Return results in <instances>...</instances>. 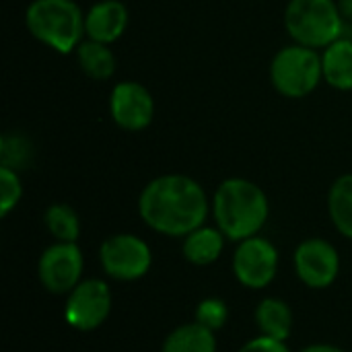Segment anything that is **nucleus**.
<instances>
[{
	"label": "nucleus",
	"instance_id": "7",
	"mask_svg": "<svg viewBox=\"0 0 352 352\" xmlns=\"http://www.w3.org/2000/svg\"><path fill=\"white\" fill-rule=\"evenodd\" d=\"M111 311V291L103 280H80L70 293L64 309L68 326L80 332L99 328Z\"/></svg>",
	"mask_w": 352,
	"mask_h": 352
},
{
	"label": "nucleus",
	"instance_id": "13",
	"mask_svg": "<svg viewBox=\"0 0 352 352\" xmlns=\"http://www.w3.org/2000/svg\"><path fill=\"white\" fill-rule=\"evenodd\" d=\"M324 80L338 89L352 91V39L338 37L322 52Z\"/></svg>",
	"mask_w": 352,
	"mask_h": 352
},
{
	"label": "nucleus",
	"instance_id": "9",
	"mask_svg": "<svg viewBox=\"0 0 352 352\" xmlns=\"http://www.w3.org/2000/svg\"><path fill=\"white\" fill-rule=\"evenodd\" d=\"M109 116L122 130L140 132L155 118V99L144 85L136 80H122L111 89Z\"/></svg>",
	"mask_w": 352,
	"mask_h": 352
},
{
	"label": "nucleus",
	"instance_id": "18",
	"mask_svg": "<svg viewBox=\"0 0 352 352\" xmlns=\"http://www.w3.org/2000/svg\"><path fill=\"white\" fill-rule=\"evenodd\" d=\"M328 212L334 227L352 239V173L340 175L328 194Z\"/></svg>",
	"mask_w": 352,
	"mask_h": 352
},
{
	"label": "nucleus",
	"instance_id": "17",
	"mask_svg": "<svg viewBox=\"0 0 352 352\" xmlns=\"http://www.w3.org/2000/svg\"><path fill=\"white\" fill-rule=\"evenodd\" d=\"M163 352H217L214 332L198 322L179 326L167 336Z\"/></svg>",
	"mask_w": 352,
	"mask_h": 352
},
{
	"label": "nucleus",
	"instance_id": "16",
	"mask_svg": "<svg viewBox=\"0 0 352 352\" xmlns=\"http://www.w3.org/2000/svg\"><path fill=\"white\" fill-rule=\"evenodd\" d=\"M256 322L262 330V336L274 340H287L293 328V314L289 305L280 299H264L256 309Z\"/></svg>",
	"mask_w": 352,
	"mask_h": 352
},
{
	"label": "nucleus",
	"instance_id": "25",
	"mask_svg": "<svg viewBox=\"0 0 352 352\" xmlns=\"http://www.w3.org/2000/svg\"><path fill=\"white\" fill-rule=\"evenodd\" d=\"M340 10H342V16L352 19V0H340Z\"/></svg>",
	"mask_w": 352,
	"mask_h": 352
},
{
	"label": "nucleus",
	"instance_id": "1",
	"mask_svg": "<svg viewBox=\"0 0 352 352\" xmlns=\"http://www.w3.org/2000/svg\"><path fill=\"white\" fill-rule=\"evenodd\" d=\"M138 212L153 231L186 237L204 225L208 198L196 179L182 173H167L144 186L138 198Z\"/></svg>",
	"mask_w": 352,
	"mask_h": 352
},
{
	"label": "nucleus",
	"instance_id": "12",
	"mask_svg": "<svg viewBox=\"0 0 352 352\" xmlns=\"http://www.w3.org/2000/svg\"><path fill=\"white\" fill-rule=\"evenodd\" d=\"M128 27V8L120 0H99L85 12V37L111 45Z\"/></svg>",
	"mask_w": 352,
	"mask_h": 352
},
{
	"label": "nucleus",
	"instance_id": "24",
	"mask_svg": "<svg viewBox=\"0 0 352 352\" xmlns=\"http://www.w3.org/2000/svg\"><path fill=\"white\" fill-rule=\"evenodd\" d=\"M301 352H344L338 346H330V344H314V346H307Z\"/></svg>",
	"mask_w": 352,
	"mask_h": 352
},
{
	"label": "nucleus",
	"instance_id": "23",
	"mask_svg": "<svg viewBox=\"0 0 352 352\" xmlns=\"http://www.w3.org/2000/svg\"><path fill=\"white\" fill-rule=\"evenodd\" d=\"M239 352H289V349H287V344L283 340L260 336V338H254L252 342L243 344L239 349Z\"/></svg>",
	"mask_w": 352,
	"mask_h": 352
},
{
	"label": "nucleus",
	"instance_id": "14",
	"mask_svg": "<svg viewBox=\"0 0 352 352\" xmlns=\"http://www.w3.org/2000/svg\"><path fill=\"white\" fill-rule=\"evenodd\" d=\"M225 235L223 231L217 227H200L196 231H192L190 235H186L184 239V256L188 262L196 264V266H208L212 262L219 260V256L223 254L225 248Z\"/></svg>",
	"mask_w": 352,
	"mask_h": 352
},
{
	"label": "nucleus",
	"instance_id": "11",
	"mask_svg": "<svg viewBox=\"0 0 352 352\" xmlns=\"http://www.w3.org/2000/svg\"><path fill=\"white\" fill-rule=\"evenodd\" d=\"M295 268L299 278L311 289L330 287L340 270V258L326 239H305L295 252Z\"/></svg>",
	"mask_w": 352,
	"mask_h": 352
},
{
	"label": "nucleus",
	"instance_id": "3",
	"mask_svg": "<svg viewBox=\"0 0 352 352\" xmlns=\"http://www.w3.org/2000/svg\"><path fill=\"white\" fill-rule=\"evenodd\" d=\"M29 33L58 54H70L85 37V12L74 0H33L25 10Z\"/></svg>",
	"mask_w": 352,
	"mask_h": 352
},
{
	"label": "nucleus",
	"instance_id": "21",
	"mask_svg": "<svg viewBox=\"0 0 352 352\" xmlns=\"http://www.w3.org/2000/svg\"><path fill=\"white\" fill-rule=\"evenodd\" d=\"M21 196H23V184L19 171L0 167V217H6L19 204Z\"/></svg>",
	"mask_w": 352,
	"mask_h": 352
},
{
	"label": "nucleus",
	"instance_id": "4",
	"mask_svg": "<svg viewBox=\"0 0 352 352\" xmlns=\"http://www.w3.org/2000/svg\"><path fill=\"white\" fill-rule=\"evenodd\" d=\"M342 10L334 0H289L285 27L299 45L324 50L342 37Z\"/></svg>",
	"mask_w": 352,
	"mask_h": 352
},
{
	"label": "nucleus",
	"instance_id": "8",
	"mask_svg": "<svg viewBox=\"0 0 352 352\" xmlns=\"http://www.w3.org/2000/svg\"><path fill=\"white\" fill-rule=\"evenodd\" d=\"M278 268V252L264 237H250L239 241V248L233 256V270L237 280L248 289L268 287Z\"/></svg>",
	"mask_w": 352,
	"mask_h": 352
},
{
	"label": "nucleus",
	"instance_id": "15",
	"mask_svg": "<svg viewBox=\"0 0 352 352\" xmlns=\"http://www.w3.org/2000/svg\"><path fill=\"white\" fill-rule=\"evenodd\" d=\"M80 70L95 80H107L116 72V54L107 43L82 39L74 50Z\"/></svg>",
	"mask_w": 352,
	"mask_h": 352
},
{
	"label": "nucleus",
	"instance_id": "2",
	"mask_svg": "<svg viewBox=\"0 0 352 352\" xmlns=\"http://www.w3.org/2000/svg\"><path fill=\"white\" fill-rule=\"evenodd\" d=\"M268 198L264 190L243 177L225 179L212 198V212L217 227L227 239L243 241L264 227L268 219Z\"/></svg>",
	"mask_w": 352,
	"mask_h": 352
},
{
	"label": "nucleus",
	"instance_id": "19",
	"mask_svg": "<svg viewBox=\"0 0 352 352\" xmlns=\"http://www.w3.org/2000/svg\"><path fill=\"white\" fill-rule=\"evenodd\" d=\"M43 223L47 227V231L58 241L76 243L78 233H80V223H78V214L74 212L72 206H68V204H52L43 214Z\"/></svg>",
	"mask_w": 352,
	"mask_h": 352
},
{
	"label": "nucleus",
	"instance_id": "10",
	"mask_svg": "<svg viewBox=\"0 0 352 352\" xmlns=\"http://www.w3.org/2000/svg\"><path fill=\"white\" fill-rule=\"evenodd\" d=\"M82 264V252L76 243L58 241L39 258V280L50 293L66 295L80 283Z\"/></svg>",
	"mask_w": 352,
	"mask_h": 352
},
{
	"label": "nucleus",
	"instance_id": "6",
	"mask_svg": "<svg viewBox=\"0 0 352 352\" xmlns=\"http://www.w3.org/2000/svg\"><path fill=\"white\" fill-rule=\"evenodd\" d=\"M99 260L103 270L118 280L142 278L153 262L151 248L136 235L118 233L101 243Z\"/></svg>",
	"mask_w": 352,
	"mask_h": 352
},
{
	"label": "nucleus",
	"instance_id": "5",
	"mask_svg": "<svg viewBox=\"0 0 352 352\" xmlns=\"http://www.w3.org/2000/svg\"><path fill=\"white\" fill-rule=\"evenodd\" d=\"M322 78V54L314 47L291 43L276 52L270 62L272 87L289 99L307 97L318 89Z\"/></svg>",
	"mask_w": 352,
	"mask_h": 352
},
{
	"label": "nucleus",
	"instance_id": "20",
	"mask_svg": "<svg viewBox=\"0 0 352 352\" xmlns=\"http://www.w3.org/2000/svg\"><path fill=\"white\" fill-rule=\"evenodd\" d=\"M33 161V144L19 132H6L0 136V167L21 171Z\"/></svg>",
	"mask_w": 352,
	"mask_h": 352
},
{
	"label": "nucleus",
	"instance_id": "22",
	"mask_svg": "<svg viewBox=\"0 0 352 352\" xmlns=\"http://www.w3.org/2000/svg\"><path fill=\"white\" fill-rule=\"evenodd\" d=\"M229 318V309L221 299H204L196 309V322L212 332L221 330Z\"/></svg>",
	"mask_w": 352,
	"mask_h": 352
}]
</instances>
